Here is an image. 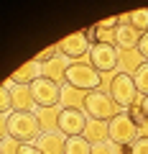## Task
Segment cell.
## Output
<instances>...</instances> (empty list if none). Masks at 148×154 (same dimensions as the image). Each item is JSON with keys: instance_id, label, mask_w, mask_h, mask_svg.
<instances>
[{"instance_id": "1", "label": "cell", "mask_w": 148, "mask_h": 154, "mask_svg": "<svg viewBox=\"0 0 148 154\" xmlns=\"http://www.w3.org/2000/svg\"><path fill=\"white\" fill-rule=\"evenodd\" d=\"M3 134L18 139L21 144H36V139L44 134L36 113H23V110H13L8 118H3Z\"/></svg>"}, {"instance_id": "2", "label": "cell", "mask_w": 148, "mask_h": 154, "mask_svg": "<svg viewBox=\"0 0 148 154\" xmlns=\"http://www.w3.org/2000/svg\"><path fill=\"white\" fill-rule=\"evenodd\" d=\"M84 113L94 121H112L115 116L123 113L120 105H115V100L110 98V93H102V90H92L87 95V103H84Z\"/></svg>"}, {"instance_id": "3", "label": "cell", "mask_w": 148, "mask_h": 154, "mask_svg": "<svg viewBox=\"0 0 148 154\" xmlns=\"http://www.w3.org/2000/svg\"><path fill=\"white\" fill-rule=\"evenodd\" d=\"M100 72L94 69L89 62H71L69 69H66V85L71 88H79L84 93H92V90H100Z\"/></svg>"}, {"instance_id": "4", "label": "cell", "mask_w": 148, "mask_h": 154, "mask_svg": "<svg viewBox=\"0 0 148 154\" xmlns=\"http://www.w3.org/2000/svg\"><path fill=\"white\" fill-rule=\"evenodd\" d=\"M138 88H135V80L133 75H125V72H115L112 80H110V98L115 100V105H120L123 110H128L138 98Z\"/></svg>"}, {"instance_id": "5", "label": "cell", "mask_w": 148, "mask_h": 154, "mask_svg": "<svg viewBox=\"0 0 148 154\" xmlns=\"http://www.w3.org/2000/svg\"><path fill=\"white\" fill-rule=\"evenodd\" d=\"M138 136H141V128L133 123V118L125 110L110 121V141L112 144H118V146H130L133 141H138Z\"/></svg>"}, {"instance_id": "6", "label": "cell", "mask_w": 148, "mask_h": 154, "mask_svg": "<svg viewBox=\"0 0 148 154\" xmlns=\"http://www.w3.org/2000/svg\"><path fill=\"white\" fill-rule=\"evenodd\" d=\"M89 64L102 75V72H115L118 64H120V51L118 46L110 44H92L89 49Z\"/></svg>"}, {"instance_id": "7", "label": "cell", "mask_w": 148, "mask_h": 154, "mask_svg": "<svg viewBox=\"0 0 148 154\" xmlns=\"http://www.w3.org/2000/svg\"><path fill=\"white\" fill-rule=\"evenodd\" d=\"M31 93H33V100L39 108H56L61 100V85L51 82L49 77H41L31 85Z\"/></svg>"}, {"instance_id": "8", "label": "cell", "mask_w": 148, "mask_h": 154, "mask_svg": "<svg viewBox=\"0 0 148 154\" xmlns=\"http://www.w3.org/2000/svg\"><path fill=\"white\" fill-rule=\"evenodd\" d=\"M89 123V116L84 110H71V108H61L59 113V131L64 136H82L84 128Z\"/></svg>"}, {"instance_id": "9", "label": "cell", "mask_w": 148, "mask_h": 154, "mask_svg": "<svg viewBox=\"0 0 148 154\" xmlns=\"http://www.w3.org/2000/svg\"><path fill=\"white\" fill-rule=\"evenodd\" d=\"M89 49H92V44L87 41L84 33H71V36H66V38L59 41V51L66 59H79V57L89 54Z\"/></svg>"}, {"instance_id": "10", "label": "cell", "mask_w": 148, "mask_h": 154, "mask_svg": "<svg viewBox=\"0 0 148 154\" xmlns=\"http://www.w3.org/2000/svg\"><path fill=\"white\" fill-rule=\"evenodd\" d=\"M41 77H44V64H41L39 59H31L23 67H18L10 75V80H13V85H33L36 80H41Z\"/></svg>"}, {"instance_id": "11", "label": "cell", "mask_w": 148, "mask_h": 154, "mask_svg": "<svg viewBox=\"0 0 148 154\" xmlns=\"http://www.w3.org/2000/svg\"><path fill=\"white\" fill-rule=\"evenodd\" d=\"M10 90V98H13V110H23V113H33L39 108L36 100H33V93H31V85H13Z\"/></svg>"}, {"instance_id": "12", "label": "cell", "mask_w": 148, "mask_h": 154, "mask_svg": "<svg viewBox=\"0 0 148 154\" xmlns=\"http://www.w3.org/2000/svg\"><path fill=\"white\" fill-rule=\"evenodd\" d=\"M141 38L143 33L138 31L133 23H120L118 26V51H130V49H138L141 46Z\"/></svg>"}, {"instance_id": "13", "label": "cell", "mask_w": 148, "mask_h": 154, "mask_svg": "<svg viewBox=\"0 0 148 154\" xmlns=\"http://www.w3.org/2000/svg\"><path fill=\"white\" fill-rule=\"evenodd\" d=\"M36 146L44 154H64L66 152V136L61 131H49L36 139Z\"/></svg>"}, {"instance_id": "14", "label": "cell", "mask_w": 148, "mask_h": 154, "mask_svg": "<svg viewBox=\"0 0 148 154\" xmlns=\"http://www.w3.org/2000/svg\"><path fill=\"white\" fill-rule=\"evenodd\" d=\"M71 62H66V57H54V59L44 62V77H49L51 82L56 85H66V69H69Z\"/></svg>"}, {"instance_id": "15", "label": "cell", "mask_w": 148, "mask_h": 154, "mask_svg": "<svg viewBox=\"0 0 148 154\" xmlns=\"http://www.w3.org/2000/svg\"><path fill=\"white\" fill-rule=\"evenodd\" d=\"M87 95L89 93H84V90H79V88L61 85V100H59V105H61V108H71V110H84Z\"/></svg>"}, {"instance_id": "16", "label": "cell", "mask_w": 148, "mask_h": 154, "mask_svg": "<svg viewBox=\"0 0 148 154\" xmlns=\"http://www.w3.org/2000/svg\"><path fill=\"white\" fill-rule=\"evenodd\" d=\"M82 136L87 139L92 146L94 144L110 141V121H94V118H89V123H87V128H84Z\"/></svg>"}, {"instance_id": "17", "label": "cell", "mask_w": 148, "mask_h": 154, "mask_svg": "<svg viewBox=\"0 0 148 154\" xmlns=\"http://www.w3.org/2000/svg\"><path fill=\"white\" fill-rule=\"evenodd\" d=\"M59 113H61V105H56V108H39V110H36V116H39V123H41V128H44V134L59 131Z\"/></svg>"}, {"instance_id": "18", "label": "cell", "mask_w": 148, "mask_h": 154, "mask_svg": "<svg viewBox=\"0 0 148 154\" xmlns=\"http://www.w3.org/2000/svg\"><path fill=\"white\" fill-rule=\"evenodd\" d=\"M146 64V59H143V54L138 49H130V51H120V72H125V75H135L141 67Z\"/></svg>"}, {"instance_id": "19", "label": "cell", "mask_w": 148, "mask_h": 154, "mask_svg": "<svg viewBox=\"0 0 148 154\" xmlns=\"http://www.w3.org/2000/svg\"><path fill=\"white\" fill-rule=\"evenodd\" d=\"M64 154H92V144L84 136H66V152Z\"/></svg>"}, {"instance_id": "20", "label": "cell", "mask_w": 148, "mask_h": 154, "mask_svg": "<svg viewBox=\"0 0 148 154\" xmlns=\"http://www.w3.org/2000/svg\"><path fill=\"white\" fill-rule=\"evenodd\" d=\"M23 144L18 141V139L8 136V134H3V144H0V154H21Z\"/></svg>"}, {"instance_id": "21", "label": "cell", "mask_w": 148, "mask_h": 154, "mask_svg": "<svg viewBox=\"0 0 148 154\" xmlns=\"http://www.w3.org/2000/svg\"><path fill=\"white\" fill-rule=\"evenodd\" d=\"M133 80H135L138 93H141V95H148V62L135 72V75H133Z\"/></svg>"}, {"instance_id": "22", "label": "cell", "mask_w": 148, "mask_h": 154, "mask_svg": "<svg viewBox=\"0 0 148 154\" xmlns=\"http://www.w3.org/2000/svg\"><path fill=\"white\" fill-rule=\"evenodd\" d=\"M130 23L141 33H148V11H146V8H143V11H133L130 13Z\"/></svg>"}, {"instance_id": "23", "label": "cell", "mask_w": 148, "mask_h": 154, "mask_svg": "<svg viewBox=\"0 0 148 154\" xmlns=\"http://www.w3.org/2000/svg\"><path fill=\"white\" fill-rule=\"evenodd\" d=\"M0 113H3V118H8L13 113V98L8 88H3V93H0Z\"/></svg>"}, {"instance_id": "24", "label": "cell", "mask_w": 148, "mask_h": 154, "mask_svg": "<svg viewBox=\"0 0 148 154\" xmlns=\"http://www.w3.org/2000/svg\"><path fill=\"white\" fill-rule=\"evenodd\" d=\"M123 146H118V144L112 141H105V144H94L92 146V154H120Z\"/></svg>"}, {"instance_id": "25", "label": "cell", "mask_w": 148, "mask_h": 154, "mask_svg": "<svg viewBox=\"0 0 148 154\" xmlns=\"http://www.w3.org/2000/svg\"><path fill=\"white\" fill-rule=\"evenodd\" d=\"M130 154H148V136H138V141L130 144Z\"/></svg>"}, {"instance_id": "26", "label": "cell", "mask_w": 148, "mask_h": 154, "mask_svg": "<svg viewBox=\"0 0 148 154\" xmlns=\"http://www.w3.org/2000/svg\"><path fill=\"white\" fill-rule=\"evenodd\" d=\"M138 51L143 54V59L148 62V33H143V38H141V46H138Z\"/></svg>"}, {"instance_id": "27", "label": "cell", "mask_w": 148, "mask_h": 154, "mask_svg": "<svg viewBox=\"0 0 148 154\" xmlns=\"http://www.w3.org/2000/svg\"><path fill=\"white\" fill-rule=\"evenodd\" d=\"M21 154H44L36 144H23V149H21Z\"/></svg>"}, {"instance_id": "28", "label": "cell", "mask_w": 148, "mask_h": 154, "mask_svg": "<svg viewBox=\"0 0 148 154\" xmlns=\"http://www.w3.org/2000/svg\"><path fill=\"white\" fill-rule=\"evenodd\" d=\"M141 105H143V113H146V118H148V95H143V103Z\"/></svg>"}, {"instance_id": "29", "label": "cell", "mask_w": 148, "mask_h": 154, "mask_svg": "<svg viewBox=\"0 0 148 154\" xmlns=\"http://www.w3.org/2000/svg\"><path fill=\"white\" fill-rule=\"evenodd\" d=\"M120 154H123V149H120Z\"/></svg>"}]
</instances>
